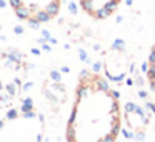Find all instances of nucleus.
<instances>
[{
  "label": "nucleus",
  "mask_w": 155,
  "mask_h": 142,
  "mask_svg": "<svg viewBox=\"0 0 155 142\" xmlns=\"http://www.w3.org/2000/svg\"><path fill=\"white\" fill-rule=\"evenodd\" d=\"M62 2L64 0H10V7L22 22L40 25L57 17Z\"/></svg>",
  "instance_id": "obj_3"
},
{
  "label": "nucleus",
  "mask_w": 155,
  "mask_h": 142,
  "mask_svg": "<svg viewBox=\"0 0 155 142\" xmlns=\"http://www.w3.org/2000/svg\"><path fill=\"white\" fill-rule=\"evenodd\" d=\"M124 0H78L80 8L94 20H105L112 17Z\"/></svg>",
  "instance_id": "obj_4"
},
{
  "label": "nucleus",
  "mask_w": 155,
  "mask_h": 142,
  "mask_svg": "<svg viewBox=\"0 0 155 142\" xmlns=\"http://www.w3.org/2000/svg\"><path fill=\"white\" fill-rule=\"evenodd\" d=\"M147 82L150 89L155 92V44L150 47L147 57Z\"/></svg>",
  "instance_id": "obj_5"
},
{
  "label": "nucleus",
  "mask_w": 155,
  "mask_h": 142,
  "mask_svg": "<svg viewBox=\"0 0 155 142\" xmlns=\"http://www.w3.org/2000/svg\"><path fill=\"white\" fill-rule=\"evenodd\" d=\"M122 125L120 97L98 72L78 77L65 127L68 142H114Z\"/></svg>",
  "instance_id": "obj_1"
},
{
  "label": "nucleus",
  "mask_w": 155,
  "mask_h": 142,
  "mask_svg": "<svg viewBox=\"0 0 155 142\" xmlns=\"http://www.w3.org/2000/svg\"><path fill=\"white\" fill-rule=\"evenodd\" d=\"M45 124L35 112H15L0 120V140H42Z\"/></svg>",
  "instance_id": "obj_2"
}]
</instances>
